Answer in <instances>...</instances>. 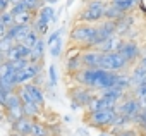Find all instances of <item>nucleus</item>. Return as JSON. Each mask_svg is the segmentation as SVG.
Masks as SVG:
<instances>
[{
	"instance_id": "nucleus-1",
	"label": "nucleus",
	"mask_w": 146,
	"mask_h": 136,
	"mask_svg": "<svg viewBox=\"0 0 146 136\" xmlns=\"http://www.w3.org/2000/svg\"><path fill=\"white\" fill-rule=\"evenodd\" d=\"M95 31L96 28L93 24H84V23H76L72 26L70 33H69V41L74 43L81 52L84 50H93L91 48V41L95 38Z\"/></svg>"
},
{
	"instance_id": "nucleus-2",
	"label": "nucleus",
	"mask_w": 146,
	"mask_h": 136,
	"mask_svg": "<svg viewBox=\"0 0 146 136\" xmlns=\"http://www.w3.org/2000/svg\"><path fill=\"white\" fill-rule=\"evenodd\" d=\"M108 2L103 0H90L86 2V5L79 11L78 14V23H84V24H98L105 19V7Z\"/></svg>"
},
{
	"instance_id": "nucleus-3",
	"label": "nucleus",
	"mask_w": 146,
	"mask_h": 136,
	"mask_svg": "<svg viewBox=\"0 0 146 136\" xmlns=\"http://www.w3.org/2000/svg\"><path fill=\"white\" fill-rule=\"evenodd\" d=\"M115 117H117V107H110V109H103V110H96V112H86L84 121L91 127L108 131L110 126L113 124Z\"/></svg>"
},
{
	"instance_id": "nucleus-4",
	"label": "nucleus",
	"mask_w": 146,
	"mask_h": 136,
	"mask_svg": "<svg viewBox=\"0 0 146 136\" xmlns=\"http://www.w3.org/2000/svg\"><path fill=\"white\" fill-rule=\"evenodd\" d=\"M127 67H129L127 60H125L119 52L102 53L100 69H105V71H110V73H125Z\"/></svg>"
},
{
	"instance_id": "nucleus-5",
	"label": "nucleus",
	"mask_w": 146,
	"mask_h": 136,
	"mask_svg": "<svg viewBox=\"0 0 146 136\" xmlns=\"http://www.w3.org/2000/svg\"><path fill=\"white\" fill-rule=\"evenodd\" d=\"M40 73H43V64H33V62H28L26 67L16 71L14 74V81H16V86H24L28 83H31Z\"/></svg>"
},
{
	"instance_id": "nucleus-6",
	"label": "nucleus",
	"mask_w": 146,
	"mask_h": 136,
	"mask_svg": "<svg viewBox=\"0 0 146 136\" xmlns=\"http://www.w3.org/2000/svg\"><path fill=\"white\" fill-rule=\"evenodd\" d=\"M96 31H95V38H93V41H91V48H96L98 45H102L105 40H108L110 36H113V35H117V24H115V21H102V23H98L96 26Z\"/></svg>"
},
{
	"instance_id": "nucleus-7",
	"label": "nucleus",
	"mask_w": 146,
	"mask_h": 136,
	"mask_svg": "<svg viewBox=\"0 0 146 136\" xmlns=\"http://www.w3.org/2000/svg\"><path fill=\"white\" fill-rule=\"evenodd\" d=\"M67 95H69L70 102L78 103L81 109H86V107L90 105V102L93 100L95 91H93V90H90V88H84V86L76 85V86H70V88L67 90Z\"/></svg>"
},
{
	"instance_id": "nucleus-8",
	"label": "nucleus",
	"mask_w": 146,
	"mask_h": 136,
	"mask_svg": "<svg viewBox=\"0 0 146 136\" xmlns=\"http://www.w3.org/2000/svg\"><path fill=\"white\" fill-rule=\"evenodd\" d=\"M141 110H143V105L134 97H124V100L117 105V114H122V115L129 117L132 122L137 119V115L141 114Z\"/></svg>"
},
{
	"instance_id": "nucleus-9",
	"label": "nucleus",
	"mask_w": 146,
	"mask_h": 136,
	"mask_svg": "<svg viewBox=\"0 0 146 136\" xmlns=\"http://www.w3.org/2000/svg\"><path fill=\"white\" fill-rule=\"evenodd\" d=\"M117 52L127 60L129 65L134 64V62L139 59V55H141V50H139L137 43H134L132 40H122V43H120V47H119Z\"/></svg>"
},
{
	"instance_id": "nucleus-10",
	"label": "nucleus",
	"mask_w": 146,
	"mask_h": 136,
	"mask_svg": "<svg viewBox=\"0 0 146 136\" xmlns=\"http://www.w3.org/2000/svg\"><path fill=\"white\" fill-rule=\"evenodd\" d=\"M28 95H29V98H31V102L38 107V109H45V98H46V95H45V90L43 88H40V86H36V85H33V83H28V85H24V86H21Z\"/></svg>"
},
{
	"instance_id": "nucleus-11",
	"label": "nucleus",
	"mask_w": 146,
	"mask_h": 136,
	"mask_svg": "<svg viewBox=\"0 0 146 136\" xmlns=\"http://www.w3.org/2000/svg\"><path fill=\"white\" fill-rule=\"evenodd\" d=\"M81 60L84 69H100V60H102V52L96 48L93 50H84L81 52Z\"/></svg>"
},
{
	"instance_id": "nucleus-12",
	"label": "nucleus",
	"mask_w": 146,
	"mask_h": 136,
	"mask_svg": "<svg viewBox=\"0 0 146 136\" xmlns=\"http://www.w3.org/2000/svg\"><path fill=\"white\" fill-rule=\"evenodd\" d=\"M29 48L24 47L23 43H16L7 53H5V60L7 62H16V60H29Z\"/></svg>"
},
{
	"instance_id": "nucleus-13",
	"label": "nucleus",
	"mask_w": 146,
	"mask_h": 136,
	"mask_svg": "<svg viewBox=\"0 0 146 136\" xmlns=\"http://www.w3.org/2000/svg\"><path fill=\"white\" fill-rule=\"evenodd\" d=\"M45 48H46V41L43 36L38 38V41L33 45L31 52H29V62L33 64H45Z\"/></svg>"
},
{
	"instance_id": "nucleus-14",
	"label": "nucleus",
	"mask_w": 146,
	"mask_h": 136,
	"mask_svg": "<svg viewBox=\"0 0 146 136\" xmlns=\"http://www.w3.org/2000/svg\"><path fill=\"white\" fill-rule=\"evenodd\" d=\"M33 29V24H26V26H21V24H14L7 29V35L11 38H14L16 43H23L24 38L28 36V33Z\"/></svg>"
},
{
	"instance_id": "nucleus-15",
	"label": "nucleus",
	"mask_w": 146,
	"mask_h": 136,
	"mask_svg": "<svg viewBox=\"0 0 146 136\" xmlns=\"http://www.w3.org/2000/svg\"><path fill=\"white\" fill-rule=\"evenodd\" d=\"M83 69V60H81V52L72 53L70 57L65 59V73L69 76H74L76 73H79Z\"/></svg>"
},
{
	"instance_id": "nucleus-16",
	"label": "nucleus",
	"mask_w": 146,
	"mask_h": 136,
	"mask_svg": "<svg viewBox=\"0 0 146 136\" xmlns=\"http://www.w3.org/2000/svg\"><path fill=\"white\" fill-rule=\"evenodd\" d=\"M134 126V122L129 119V117H125V115H122V114H117V117H115V121H113V124L110 126V129H108V133H110V136H115L119 131H124V129H129V127H132Z\"/></svg>"
},
{
	"instance_id": "nucleus-17",
	"label": "nucleus",
	"mask_w": 146,
	"mask_h": 136,
	"mask_svg": "<svg viewBox=\"0 0 146 136\" xmlns=\"http://www.w3.org/2000/svg\"><path fill=\"white\" fill-rule=\"evenodd\" d=\"M33 119H29V117H21L19 121H14L12 124H11V127H12V131L14 133H19V134H24V136H29L31 134V129H33Z\"/></svg>"
},
{
	"instance_id": "nucleus-18",
	"label": "nucleus",
	"mask_w": 146,
	"mask_h": 136,
	"mask_svg": "<svg viewBox=\"0 0 146 136\" xmlns=\"http://www.w3.org/2000/svg\"><path fill=\"white\" fill-rule=\"evenodd\" d=\"M120 43H122V38H120L119 35H113V36H110L108 40H105L102 45H98V47H96V50H98V52H102V53L117 52V50H119V47H120Z\"/></svg>"
},
{
	"instance_id": "nucleus-19",
	"label": "nucleus",
	"mask_w": 146,
	"mask_h": 136,
	"mask_svg": "<svg viewBox=\"0 0 146 136\" xmlns=\"http://www.w3.org/2000/svg\"><path fill=\"white\" fill-rule=\"evenodd\" d=\"M129 78H131V86L134 88L137 83H141L143 79H146V67L144 65H134L132 67V71H131V74H129Z\"/></svg>"
},
{
	"instance_id": "nucleus-20",
	"label": "nucleus",
	"mask_w": 146,
	"mask_h": 136,
	"mask_svg": "<svg viewBox=\"0 0 146 136\" xmlns=\"http://www.w3.org/2000/svg\"><path fill=\"white\" fill-rule=\"evenodd\" d=\"M115 24H117V35H119V36H124V33L134 24V17L129 16V14H125V16H122Z\"/></svg>"
},
{
	"instance_id": "nucleus-21",
	"label": "nucleus",
	"mask_w": 146,
	"mask_h": 136,
	"mask_svg": "<svg viewBox=\"0 0 146 136\" xmlns=\"http://www.w3.org/2000/svg\"><path fill=\"white\" fill-rule=\"evenodd\" d=\"M113 88H117V90H120V91H124V93H127L129 90H132L129 74H127V73H120V74H119V78H117V83H115V86H113Z\"/></svg>"
},
{
	"instance_id": "nucleus-22",
	"label": "nucleus",
	"mask_w": 146,
	"mask_h": 136,
	"mask_svg": "<svg viewBox=\"0 0 146 136\" xmlns=\"http://www.w3.org/2000/svg\"><path fill=\"white\" fill-rule=\"evenodd\" d=\"M29 136H52V134H50V129H48L46 122H43V121H35Z\"/></svg>"
},
{
	"instance_id": "nucleus-23",
	"label": "nucleus",
	"mask_w": 146,
	"mask_h": 136,
	"mask_svg": "<svg viewBox=\"0 0 146 136\" xmlns=\"http://www.w3.org/2000/svg\"><path fill=\"white\" fill-rule=\"evenodd\" d=\"M132 91H134V98L136 100H139V103L144 107V103H146V79H143L141 83H137L134 88H132Z\"/></svg>"
},
{
	"instance_id": "nucleus-24",
	"label": "nucleus",
	"mask_w": 146,
	"mask_h": 136,
	"mask_svg": "<svg viewBox=\"0 0 146 136\" xmlns=\"http://www.w3.org/2000/svg\"><path fill=\"white\" fill-rule=\"evenodd\" d=\"M122 16H125V14L120 12L117 7H113L110 2L107 4V7H105V21H115V23H117Z\"/></svg>"
},
{
	"instance_id": "nucleus-25",
	"label": "nucleus",
	"mask_w": 146,
	"mask_h": 136,
	"mask_svg": "<svg viewBox=\"0 0 146 136\" xmlns=\"http://www.w3.org/2000/svg\"><path fill=\"white\" fill-rule=\"evenodd\" d=\"M16 107H23V102H21V97H19L17 90L12 91V93H9L7 103H5V107H4V112H5V110H11V109H16Z\"/></svg>"
},
{
	"instance_id": "nucleus-26",
	"label": "nucleus",
	"mask_w": 146,
	"mask_h": 136,
	"mask_svg": "<svg viewBox=\"0 0 146 136\" xmlns=\"http://www.w3.org/2000/svg\"><path fill=\"white\" fill-rule=\"evenodd\" d=\"M33 21H35V14L31 12H23L19 16H14V24L26 26V24H33Z\"/></svg>"
},
{
	"instance_id": "nucleus-27",
	"label": "nucleus",
	"mask_w": 146,
	"mask_h": 136,
	"mask_svg": "<svg viewBox=\"0 0 146 136\" xmlns=\"http://www.w3.org/2000/svg\"><path fill=\"white\" fill-rule=\"evenodd\" d=\"M14 45H16L14 38H11L7 33H5L4 36H0V52H2V53H7Z\"/></svg>"
},
{
	"instance_id": "nucleus-28",
	"label": "nucleus",
	"mask_w": 146,
	"mask_h": 136,
	"mask_svg": "<svg viewBox=\"0 0 146 136\" xmlns=\"http://www.w3.org/2000/svg\"><path fill=\"white\" fill-rule=\"evenodd\" d=\"M62 48H64V40H62V38H58L52 47H48V53H50L53 59H57V57H60V55H62Z\"/></svg>"
},
{
	"instance_id": "nucleus-29",
	"label": "nucleus",
	"mask_w": 146,
	"mask_h": 136,
	"mask_svg": "<svg viewBox=\"0 0 146 136\" xmlns=\"http://www.w3.org/2000/svg\"><path fill=\"white\" fill-rule=\"evenodd\" d=\"M62 33H64V26H60V28H57V29H53L50 35H48V38L45 40L46 41V47H52L58 38H62Z\"/></svg>"
},
{
	"instance_id": "nucleus-30",
	"label": "nucleus",
	"mask_w": 146,
	"mask_h": 136,
	"mask_svg": "<svg viewBox=\"0 0 146 136\" xmlns=\"http://www.w3.org/2000/svg\"><path fill=\"white\" fill-rule=\"evenodd\" d=\"M38 38H40V35H38V33H36L35 29H31V31L28 33V36L24 38V41H23V45H24V47H28V48L31 50V48H33V45H35V43L38 41Z\"/></svg>"
},
{
	"instance_id": "nucleus-31",
	"label": "nucleus",
	"mask_w": 146,
	"mask_h": 136,
	"mask_svg": "<svg viewBox=\"0 0 146 136\" xmlns=\"http://www.w3.org/2000/svg\"><path fill=\"white\" fill-rule=\"evenodd\" d=\"M0 21L4 23V26L9 29L11 26H14V16L11 14V11H5V12H2L0 14Z\"/></svg>"
},
{
	"instance_id": "nucleus-32",
	"label": "nucleus",
	"mask_w": 146,
	"mask_h": 136,
	"mask_svg": "<svg viewBox=\"0 0 146 136\" xmlns=\"http://www.w3.org/2000/svg\"><path fill=\"white\" fill-rule=\"evenodd\" d=\"M9 11H11V14H12V16H19V14H23V12H28V9H26V5H24L23 0H21L19 4L11 5V7H9Z\"/></svg>"
},
{
	"instance_id": "nucleus-33",
	"label": "nucleus",
	"mask_w": 146,
	"mask_h": 136,
	"mask_svg": "<svg viewBox=\"0 0 146 136\" xmlns=\"http://www.w3.org/2000/svg\"><path fill=\"white\" fill-rule=\"evenodd\" d=\"M115 136H139V133H137V129H134V127H129V129L119 131Z\"/></svg>"
},
{
	"instance_id": "nucleus-34",
	"label": "nucleus",
	"mask_w": 146,
	"mask_h": 136,
	"mask_svg": "<svg viewBox=\"0 0 146 136\" xmlns=\"http://www.w3.org/2000/svg\"><path fill=\"white\" fill-rule=\"evenodd\" d=\"M33 85H36V86H40V88H45V85H46V81H45V76H43V73H40L33 81H31Z\"/></svg>"
},
{
	"instance_id": "nucleus-35",
	"label": "nucleus",
	"mask_w": 146,
	"mask_h": 136,
	"mask_svg": "<svg viewBox=\"0 0 146 136\" xmlns=\"http://www.w3.org/2000/svg\"><path fill=\"white\" fill-rule=\"evenodd\" d=\"M7 97H9V93H7L5 90L0 88V109H2V110H4V107H5V103H7Z\"/></svg>"
},
{
	"instance_id": "nucleus-36",
	"label": "nucleus",
	"mask_w": 146,
	"mask_h": 136,
	"mask_svg": "<svg viewBox=\"0 0 146 136\" xmlns=\"http://www.w3.org/2000/svg\"><path fill=\"white\" fill-rule=\"evenodd\" d=\"M9 7H11V2H9V0H0V14L5 12V11H9Z\"/></svg>"
},
{
	"instance_id": "nucleus-37",
	"label": "nucleus",
	"mask_w": 146,
	"mask_h": 136,
	"mask_svg": "<svg viewBox=\"0 0 146 136\" xmlns=\"http://www.w3.org/2000/svg\"><path fill=\"white\" fill-rule=\"evenodd\" d=\"M76 134H78V136H90V133H88L86 127H79V129L76 131Z\"/></svg>"
},
{
	"instance_id": "nucleus-38",
	"label": "nucleus",
	"mask_w": 146,
	"mask_h": 136,
	"mask_svg": "<svg viewBox=\"0 0 146 136\" xmlns=\"http://www.w3.org/2000/svg\"><path fill=\"white\" fill-rule=\"evenodd\" d=\"M57 2H58V0H43V5H52L53 7Z\"/></svg>"
},
{
	"instance_id": "nucleus-39",
	"label": "nucleus",
	"mask_w": 146,
	"mask_h": 136,
	"mask_svg": "<svg viewBox=\"0 0 146 136\" xmlns=\"http://www.w3.org/2000/svg\"><path fill=\"white\" fill-rule=\"evenodd\" d=\"M5 33H7V28L4 26V23H2V21H0V36H4Z\"/></svg>"
},
{
	"instance_id": "nucleus-40",
	"label": "nucleus",
	"mask_w": 146,
	"mask_h": 136,
	"mask_svg": "<svg viewBox=\"0 0 146 136\" xmlns=\"http://www.w3.org/2000/svg\"><path fill=\"white\" fill-rule=\"evenodd\" d=\"M70 110H74V112H78V110H81V107H79L78 103H74V102H70Z\"/></svg>"
},
{
	"instance_id": "nucleus-41",
	"label": "nucleus",
	"mask_w": 146,
	"mask_h": 136,
	"mask_svg": "<svg viewBox=\"0 0 146 136\" xmlns=\"http://www.w3.org/2000/svg\"><path fill=\"white\" fill-rule=\"evenodd\" d=\"M7 60H5V53H2V52H0V65H2V64H5Z\"/></svg>"
},
{
	"instance_id": "nucleus-42",
	"label": "nucleus",
	"mask_w": 146,
	"mask_h": 136,
	"mask_svg": "<svg viewBox=\"0 0 146 136\" xmlns=\"http://www.w3.org/2000/svg\"><path fill=\"white\" fill-rule=\"evenodd\" d=\"M70 121H72V117H70V115H65V117H64V122H70Z\"/></svg>"
},
{
	"instance_id": "nucleus-43",
	"label": "nucleus",
	"mask_w": 146,
	"mask_h": 136,
	"mask_svg": "<svg viewBox=\"0 0 146 136\" xmlns=\"http://www.w3.org/2000/svg\"><path fill=\"white\" fill-rule=\"evenodd\" d=\"M139 64H141V65H144V67H146V55H144V57H143V59H141V62H139Z\"/></svg>"
},
{
	"instance_id": "nucleus-44",
	"label": "nucleus",
	"mask_w": 146,
	"mask_h": 136,
	"mask_svg": "<svg viewBox=\"0 0 146 136\" xmlns=\"http://www.w3.org/2000/svg\"><path fill=\"white\" fill-rule=\"evenodd\" d=\"M100 136H110V133H108V131H102Z\"/></svg>"
},
{
	"instance_id": "nucleus-45",
	"label": "nucleus",
	"mask_w": 146,
	"mask_h": 136,
	"mask_svg": "<svg viewBox=\"0 0 146 136\" xmlns=\"http://www.w3.org/2000/svg\"><path fill=\"white\" fill-rule=\"evenodd\" d=\"M9 2H11V5H14V4H19L21 0H9Z\"/></svg>"
},
{
	"instance_id": "nucleus-46",
	"label": "nucleus",
	"mask_w": 146,
	"mask_h": 136,
	"mask_svg": "<svg viewBox=\"0 0 146 136\" xmlns=\"http://www.w3.org/2000/svg\"><path fill=\"white\" fill-rule=\"evenodd\" d=\"M72 2H74V0H67V2H65V7H69V5H72Z\"/></svg>"
},
{
	"instance_id": "nucleus-47",
	"label": "nucleus",
	"mask_w": 146,
	"mask_h": 136,
	"mask_svg": "<svg viewBox=\"0 0 146 136\" xmlns=\"http://www.w3.org/2000/svg\"><path fill=\"white\" fill-rule=\"evenodd\" d=\"M11 136H24V134H19V133H14V131H12V133H11Z\"/></svg>"
},
{
	"instance_id": "nucleus-48",
	"label": "nucleus",
	"mask_w": 146,
	"mask_h": 136,
	"mask_svg": "<svg viewBox=\"0 0 146 136\" xmlns=\"http://www.w3.org/2000/svg\"><path fill=\"white\" fill-rule=\"evenodd\" d=\"M83 2H90V0H83Z\"/></svg>"
}]
</instances>
